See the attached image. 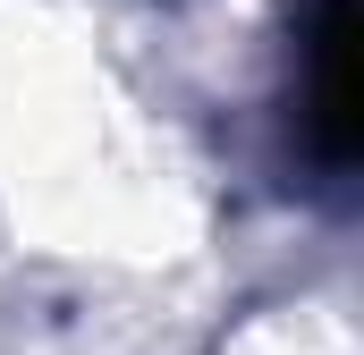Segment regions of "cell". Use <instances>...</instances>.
Wrapping results in <instances>:
<instances>
[{"instance_id":"cell-1","label":"cell","mask_w":364,"mask_h":355,"mask_svg":"<svg viewBox=\"0 0 364 355\" xmlns=\"http://www.w3.org/2000/svg\"><path fill=\"white\" fill-rule=\"evenodd\" d=\"M356 43H364L356 0H305V17H296V153L322 178H348L364 153Z\"/></svg>"}]
</instances>
